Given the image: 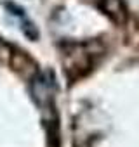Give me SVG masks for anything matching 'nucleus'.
Masks as SVG:
<instances>
[{
    "mask_svg": "<svg viewBox=\"0 0 139 147\" xmlns=\"http://www.w3.org/2000/svg\"><path fill=\"white\" fill-rule=\"evenodd\" d=\"M101 11L117 24H123L127 19V9L123 5V0H99Z\"/></svg>",
    "mask_w": 139,
    "mask_h": 147,
    "instance_id": "f257e3e1",
    "label": "nucleus"
}]
</instances>
